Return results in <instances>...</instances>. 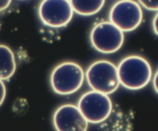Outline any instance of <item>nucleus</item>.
I'll list each match as a JSON object with an SVG mask.
<instances>
[{
	"mask_svg": "<svg viewBox=\"0 0 158 131\" xmlns=\"http://www.w3.org/2000/svg\"><path fill=\"white\" fill-rule=\"evenodd\" d=\"M74 13L83 16H90L97 14L105 5L103 0H71L70 1Z\"/></svg>",
	"mask_w": 158,
	"mask_h": 131,
	"instance_id": "nucleus-10",
	"label": "nucleus"
},
{
	"mask_svg": "<svg viewBox=\"0 0 158 131\" xmlns=\"http://www.w3.org/2000/svg\"><path fill=\"white\" fill-rule=\"evenodd\" d=\"M53 124L56 131H87L89 122L77 106L64 104L54 112Z\"/></svg>",
	"mask_w": 158,
	"mask_h": 131,
	"instance_id": "nucleus-8",
	"label": "nucleus"
},
{
	"mask_svg": "<svg viewBox=\"0 0 158 131\" xmlns=\"http://www.w3.org/2000/svg\"><path fill=\"white\" fill-rule=\"evenodd\" d=\"M152 28H153V33L158 37V12L155 15L152 21Z\"/></svg>",
	"mask_w": 158,
	"mask_h": 131,
	"instance_id": "nucleus-13",
	"label": "nucleus"
},
{
	"mask_svg": "<svg viewBox=\"0 0 158 131\" xmlns=\"http://www.w3.org/2000/svg\"><path fill=\"white\" fill-rule=\"evenodd\" d=\"M74 10L68 0H44L38 7V16L42 23L51 28H62L69 24Z\"/></svg>",
	"mask_w": 158,
	"mask_h": 131,
	"instance_id": "nucleus-7",
	"label": "nucleus"
},
{
	"mask_svg": "<svg viewBox=\"0 0 158 131\" xmlns=\"http://www.w3.org/2000/svg\"><path fill=\"white\" fill-rule=\"evenodd\" d=\"M77 107L89 123L93 124L106 121L112 112V102L109 95L91 90L80 97Z\"/></svg>",
	"mask_w": 158,
	"mask_h": 131,
	"instance_id": "nucleus-5",
	"label": "nucleus"
},
{
	"mask_svg": "<svg viewBox=\"0 0 158 131\" xmlns=\"http://www.w3.org/2000/svg\"><path fill=\"white\" fill-rule=\"evenodd\" d=\"M153 87L155 92L158 94V69L154 73L153 77Z\"/></svg>",
	"mask_w": 158,
	"mask_h": 131,
	"instance_id": "nucleus-15",
	"label": "nucleus"
},
{
	"mask_svg": "<svg viewBox=\"0 0 158 131\" xmlns=\"http://www.w3.org/2000/svg\"><path fill=\"white\" fill-rule=\"evenodd\" d=\"M6 96V88L3 81L0 79V106L3 103Z\"/></svg>",
	"mask_w": 158,
	"mask_h": 131,
	"instance_id": "nucleus-12",
	"label": "nucleus"
},
{
	"mask_svg": "<svg viewBox=\"0 0 158 131\" xmlns=\"http://www.w3.org/2000/svg\"><path fill=\"white\" fill-rule=\"evenodd\" d=\"M143 10L137 2L121 0L115 2L109 11V22L123 33L137 29L143 21Z\"/></svg>",
	"mask_w": 158,
	"mask_h": 131,
	"instance_id": "nucleus-6",
	"label": "nucleus"
},
{
	"mask_svg": "<svg viewBox=\"0 0 158 131\" xmlns=\"http://www.w3.org/2000/svg\"><path fill=\"white\" fill-rule=\"evenodd\" d=\"M119 83L125 89L139 90L152 79V67L144 57L131 55L123 59L117 67Z\"/></svg>",
	"mask_w": 158,
	"mask_h": 131,
	"instance_id": "nucleus-1",
	"label": "nucleus"
},
{
	"mask_svg": "<svg viewBox=\"0 0 158 131\" xmlns=\"http://www.w3.org/2000/svg\"><path fill=\"white\" fill-rule=\"evenodd\" d=\"M85 79L92 90L106 95L113 93L120 85L117 67L109 60L92 63L86 70Z\"/></svg>",
	"mask_w": 158,
	"mask_h": 131,
	"instance_id": "nucleus-3",
	"label": "nucleus"
},
{
	"mask_svg": "<svg viewBox=\"0 0 158 131\" xmlns=\"http://www.w3.org/2000/svg\"><path fill=\"white\" fill-rule=\"evenodd\" d=\"M85 78L84 70L78 63L67 61L54 67L50 76V83L54 93L67 96L79 90Z\"/></svg>",
	"mask_w": 158,
	"mask_h": 131,
	"instance_id": "nucleus-2",
	"label": "nucleus"
},
{
	"mask_svg": "<svg viewBox=\"0 0 158 131\" xmlns=\"http://www.w3.org/2000/svg\"><path fill=\"white\" fill-rule=\"evenodd\" d=\"M89 38L91 45L97 52L112 54L123 45L124 33L109 21H102L92 27Z\"/></svg>",
	"mask_w": 158,
	"mask_h": 131,
	"instance_id": "nucleus-4",
	"label": "nucleus"
},
{
	"mask_svg": "<svg viewBox=\"0 0 158 131\" xmlns=\"http://www.w3.org/2000/svg\"><path fill=\"white\" fill-rule=\"evenodd\" d=\"M10 0H0V12H2L6 10L11 4Z\"/></svg>",
	"mask_w": 158,
	"mask_h": 131,
	"instance_id": "nucleus-14",
	"label": "nucleus"
},
{
	"mask_svg": "<svg viewBox=\"0 0 158 131\" xmlns=\"http://www.w3.org/2000/svg\"><path fill=\"white\" fill-rule=\"evenodd\" d=\"M16 70V62L13 50L6 45H0V79H10Z\"/></svg>",
	"mask_w": 158,
	"mask_h": 131,
	"instance_id": "nucleus-9",
	"label": "nucleus"
},
{
	"mask_svg": "<svg viewBox=\"0 0 158 131\" xmlns=\"http://www.w3.org/2000/svg\"><path fill=\"white\" fill-rule=\"evenodd\" d=\"M139 4L146 10L158 11V1H139Z\"/></svg>",
	"mask_w": 158,
	"mask_h": 131,
	"instance_id": "nucleus-11",
	"label": "nucleus"
}]
</instances>
